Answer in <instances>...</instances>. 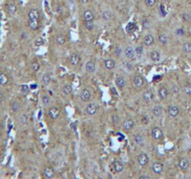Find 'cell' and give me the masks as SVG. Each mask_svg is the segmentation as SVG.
Segmentation results:
<instances>
[{
	"instance_id": "obj_1",
	"label": "cell",
	"mask_w": 191,
	"mask_h": 179,
	"mask_svg": "<svg viewBox=\"0 0 191 179\" xmlns=\"http://www.w3.org/2000/svg\"><path fill=\"white\" fill-rule=\"evenodd\" d=\"M48 114H49V117H50L52 119H57L60 116V110H59V108L52 106L49 109Z\"/></svg>"
},
{
	"instance_id": "obj_2",
	"label": "cell",
	"mask_w": 191,
	"mask_h": 179,
	"mask_svg": "<svg viewBox=\"0 0 191 179\" xmlns=\"http://www.w3.org/2000/svg\"><path fill=\"white\" fill-rule=\"evenodd\" d=\"M149 162V157L146 153H141L138 156V163L141 166H145Z\"/></svg>"
},
{
	"instance_id": "obj_3",
	"label": "cell",
	"mask_w": 191,
	"mask_h": 179,
	"mask_svg": "<svg viewBox=\"0 0 191 179\" xmlns=\"http://www.w3.org/2000/svg\"><path fill=\"white\" fill-rule=\"evenodd\" d=\"M152 170L154 172V174H161V173H162V171H163V164L159 162H154V164L152 165Z\"/></svg>"
},
{
	"instance_id": "obj_4",
	"label": "cell",
	"mask_w": 191,
	"mask_h": 179,
	"mask_svg": "<svg viewBox=\"0 0 191 179\" xmlns=\"http://www.w3.org/2000/svg\"><path fill=\"white\" fill-rule=\"evenodd\" d=\"M80 97L82 102H88V101L91 99V92H90L88 89H84L81 92Z\"/></svg>"
},
{
	"instance_id": "obj_5",
	"label": "cell",
	"mask_w": 191,
	"mask_h": 179,
	"mask_svg": "<svg viewBox=\"0 0 191 179\" xmlns=\"http://www.w3.org/2000/svg\"><path fill=\"white\" fill-rule=\"evenodd\" d=\"M133 83H134V86L138 89H140L141 87H143L144 85V78L142 77L141 76H136L134 77V80H133Z\"/></svg>"
},
{
	"instance_id": "obj_6",
	"label": "cell",
	"mask_w": 191,
	"mask_h": 179,
	"mask_svg": "<svg viewBox=\"0 0 191 179\" xmlns=\"http://www.w3.org/2000/svg\"><path fill=\"white\" fill-rule=\"evenodd\" d=\"M97 107L96 104H93V103L87 104V106L85 107V112L89 116H94L97 113Z\"/></svg>"
},
{
	"instance_id": "obj_7",
	"label": "cell",
	"mask_w": 191,
	"mask_h": 179,
	"mask_svg": "<svg viewBox=\"0 0 191 179\" xmlns=\"http://www.w3.org/2000/svg\"><path fill=\"white\" fill-rule=\"evenodd\" d=\"M124 53H125V56L127 59H130V60L135 58V56H136V52H135V50L132 47H126L125 51H124Z\"/></svg>"
},
{
	"instance_id": "obj_8",
	"label": "cell",
	"mask_w": 191,
	"mask_h": 179,
	"mask_svg": "<svg viewBox=\"0 0 191 179\" xmlns=\"http://www.w3.org/2000/svg\"><path fill=\"white\" fill-rule=\"evenodd\" d=\"M69 61L71 65H77L81 61V57H80V55L77 53H72L69 56Z\"/></svg>"
},
{
	"instance_id": "obj_9",
	"label": "cell",
	"mask_w": 191,
	"mask_h": 179,
	"mask_svg": "<svg viewBox=\"0 0 191 179\" xmlns=\"http://www.w3.org/2000/svg\"><path fill=\"white\" fill-rule=\"evenodd\" d=\"M179 112H180L179 108L176 106H171L168 108V114L170 115V117H171V118L177 117V116L179 115Z\"/></svg>"
},
{
	"instance_id": "obj_10",
	"label": "cell",
	"mask_w": 191,
	"mask_h": 179,
	"mask_svg": "<svg viewBox=\"0 0 191 179\" xmlns=\"http://www.w3.org/2000/svg\"><path fill=\"white\" fill-rule=\"evenodd\" d=\"M153 97H154V94H153L151 90H147V91H145L143 93H142V99H143V101L146 103L151 102V101L153 100Z\"/></svg>"
},
{
	"instance_id": "obj_11",
	"label": "cell",
	"mask_w": 191,
	"mask_h": 179,
	"mask_svg": "<svg viewBox=\"0 0 191 179\" xmlns=\"http://www.w3.org/2000/svg\"><path fill=\"white\" fill-rule=\"evenodd\" d=\"M162 131L160 130V128L158 127H155L153 130H152V136L154 139L156 140H159L161 137H162Z\"/></svg>"
},
{
	"instance_id": "obj_12",
	"label": "cell",
	"mask_w": 191,
	"mask_h": 179,
	"mask_svg": "<svg viewBox=\"0 0 191 179\" xmlns=\"http://www.w3.org/2000/svg\"><path fill=\"white\" fill-rule=\"evenodd\" d=\"M134 126H135V122L130 118L126 119V120L123 122V128L125 130H126V131L132 130L134 128Z\"/></svg>"
},
{
	"instance_id": "obj_13",
	"label": "cell",
	"mask_w": 191,
	"mask_h": 179,
	"mask_svg": "<svg viewBox=\"0 0 191 179\" xmlns=\"http://www.w3.org/2000/svg\"><path fill=\"white\" fill-rule=\"evenodd\" d=\"M84 19L85 22H93L95 19V15L90 9H86L84 12Z\"/></svg>"
},
{
	"instance_id": "obj_14",
	"label": "cell",
	"mask_w": 191,
	"mask_h": 179,
	"mask_svg": "<svg viewBox=\"0 0 191 179\" xmlns=\"http://www.w3.org/2000/svg\"><path fill=\"white\" fill-rule=\"evenodd\" d=\"M28 18L29 20H39V12L36 9H32L28 12Z\"/></svg>"
},
{
	"instance_id": "obj_15",
	"label": "cell",
	"mask_w": 191,
	"mask_h": 179,
	"mask_svg": "<svg viewBox=\"0 0 191 179\" xmlns=\"http://www.w3.org/2000/svg\"><path fill=\"white\" fill-rule=\"evenodd\" d=\"M178 166L181 170H186L187 168L189 167V160L186 159V158H183L179 160V163H178Z\"/></svg>"
},
{
	"instance_id": "obj_16",
	"label": "cell",
	"mask_w": 191,
	"mask_h": 179,
	"mask_svg": "<svg viewBox=\"0 0 191 179\" xmlns=\"http://www.w3.org/2000/svg\"><path fill=\"white\" fill-rule=\"evenodd\" d=\"M85 70L88 73H94L96 70V63L93 61H88L85 63Z\"/></svg>"
},
{
	"instance_id": "obj_17",
	"label": "cell",
	"mask_w": 191,
	"mask_h": 179,
	"mask_svg": "<svg viewBox=\"0 0 191 179\" xmlns=\"http://www.w3.org/2000/svg\"><path fill=\"white\" fill-rule=\"evenodd\" d=\"M104 65H105V67H106V69L108 70H111L114 69L115 67V62L114 59L111 58H109V59H106L104 62Z\"/></svg>"
},
{
	"instance_id": "obj_18",
	"label": "cell",
	"mask_w": 191,
	"mask_h": 179,
	"mask_svg": "<svg viewBox=\"0 0 191 179\" xmlns=\"http://www.w3.org/2000/svg\"><path fill=\"white\" fill-rule=\"evenodd\" d=\"M114 169L115 171V173H121L124 170V163L121 160H115L114 162Z\"/></svg>"
},
{
	"instance_id": "obj_19",
	"label": "cell",
	"mask_w": 191,
	"mask_h": 179,
	"mask_svg": "<svg viewBox=\"0 0 191 179\" xmlns=\"http://www.w3.org/2000/svg\"><path fill=\"white\" fill-rule=\"evenodd\" d=\"M43 174L46 178H52L54 176V171L52 167H45Z\"/></svg>"
},
{
	"instance_id": "obj_20",
	"label": "cell",
	"mask_w": 191,
	"mask_h": 179,
	"mask_svg": "<svg viewBox=\"0 0 191 179\" xmlns=\"http://www.w3.org/2000/svg\"><path fill=\"white\" fill-rule=\"evenodd\" d=\"M155 42V38H154V36L152 35H146L145 37H144V40H143V43L145 46H152Z\"/></svg>"
},
{
	"instance_id": "obj_21",
	"label": "cell",
	"mask_w": 191,
	"mask_h": 179,
	"mask_svg": "<svg viewBox=\"0 0 191 179\" xmlns=\"http://www.w3.org/2000/svg\"><path fill=\"white\" fill-rule=\"evenodd\" d=\"M162 112H163V109H162V107H161L160 106H154L153 109H152V113H153V115L155 116L156 118L160 117V116L162 115Z\"/></svg>"
},
{
	"instance_id": "obj_22",
	"label": "cell",
	"mask_w": 191,
	"mask_h": 179,
	"mask_svg": "<svg viewBox=\"0 0 191 179\" xmlns=\"http://www.w3.org/2000/svg\"><path fill=\"white\" fill-rule=\"evenodd\" d=\"M169 95V91L167 90V88L165 87H161L158 90V96L160 97L161 99H166Z\"/></svg>"
},
{
	"instance_id": "obj_23",
	"label": "cell",
	"mask_w": 191,
	"mask_h": 179,
	"mask_svg": "<svg viewBox=\"0 0 191 179\" xmlns=\"http://www.w3.org/2000/svg\"><path fill=\"white\" fill-rule=\"evenodd\" d=\"M9 83V77L6 73H0V85L5 86Z\"/></svg>"
},
{
	"instance_id": "obj_24",
	"label": "cell",
	"mask_w": 191,
	"mask_h": 179,
	"mask_svg": "<svg viewBox=\"0 0 191 179\" xmlns=\"http://www.w3.org/2000/svg\"><path fill=\"white\" fill-rule=\"evenodd\" d=\"M150 58L154 62H158L160 60V52L158 50H153L150 54Z\"/></svg>"
},
{
	"instance_id": "obj_25",
	"label": "cell",
	"mask_w": 191,
	"mask_h": 179,
	"mask_svg": "<svg viewBox=\"0 0 191 179\" xmlns=\"http://www.w3.org/2000/svg\"><path fill=\"white\" fill-rule=\"evenodd\" d=\"M134 142H135V144H137L138 145H141L144 143V138L141 134L138 133L134 136Z\"/></svg>"
},
{
	"instance_id": "obj_26",
	"label": "cell",
	"mask_w": 191,
	"mask_h": 179,
	"mask_svg": "<svg viewBox=\"0 0 191 179\" xmlns=\"http://www.w3.org/2000/svg\"><path fill=\"white\" fill-rule=\"evenodd\" d=\"M29 28L31 30H37L39 26V20H29Z\"/></svg>"
},
{
	"instance_id": "obj_27",
	"label": "cell",
	"mask_w": 191,
	"mask_h": 179,
	"mask_svg": "<svg viewBox=\"0 0 191 179\" xmlns=\"http://www.w3.org/2000/svg\"><path fill=\"white\" fill-rule=\"evenodd\" d=\"M115 83H116V85H117L118 88L122 89V88H124L126 86V80H125V78H124V77H119L116 78Z\"/></svg>"
},
{
	"instance_id": "obj_28",
	"label": "cell",
	"mask_w": 191,
	"mask_h": 179,
	"mask_svg": "<svg viewBox=\"0 0 191 179\" xmlns=\"http://www.w3.org/2000/svg\"><path fill=\"white\" fill-rule=\"evenodd\" d=\"M55 41L58 45H64L67 42V38L64 35H58L55 37Z\"/></svg>"
},
{
	"instance_id": "obj_29",
	"label": "cell",
	"mask_w": 191,
	"mask_h": 179,
	"mask_svg": "<svg viewBox=\"0 0 191 179\" xmlns=\"http://www.w3.org/2000/svg\"><path fill=\"white\" fill-rule=\"evenodd\" d=\"M51 80H52L51 74L46 73L45 75H43V77H42V83L44 85H49V84H50Z\"/></svg>"
},
{
	"instance_id": "obj_30",
	"label": "cell",
	"mask_w": 191,
	"mask_h": 179,
	"mask_svg": "<svg viewBox=\"0 0 191 179\" xmlns=\"http://www.w3.org/2000/svg\"><path fill=\"white\" fill-rule=\"evenodd\" d=\"M72 92V86L69 84H67L63 87V93L65 95H69Z\"/></svg>"
},
{
	"instance_id": "obj_31",
	"label": "cell",
	"mask_w": 191,
	"mask_h": 179,
	"mask_svg": "<svg viewBox=\"0 0 191 179\" xmlns=\"http://www.w3.org/2000/svg\"><path fill=\"white\" fill-rule=\"evenodd\" d=\"M158 42L161 44V45H167L168 43V37L166 35H164V34H161V35L158 36Z\"/></svg>"
},
{
	"instance_id": "obj_32",
	"label": "cell",
	"mask_w": 191,
	"mask_h": 179,
	"mask_svg": "<svg viewBox=\"0 0 191 179\" xmlns=\"http://www.w3.org/2000/svg\"><path fill=\"white\" fill-rule=\"evenodd\" d=\"M7 12H9L10 15H12V14H14L15 12H16L17 7H16V6L14 5V4H10V5H7Z\"/></svg>"
},
{
	"instance_id": "obj_33",
	"label": "cell",
	"mask_w": 191,
	"mask_h": 179,
	"mask_svg": "<svg viewBox=\"0 0 191 179\" xmlns=\"http://www.w3.org/2000/svg\"><path fill=\"white\" fill-rule=\"evenodd\" d=\"M101 16H102V18L105 21H110L112 17V14L109 10H105L102 12V14H101Z\"/></svg>"
},
{
	"instance_id": "obj_34",
	"label": "cell",
	"mask_w": 191,
	"mask_h": 179,
	"mask_svg": "<svg viewBox=\"0 0 191 179\" xmlns=\"http://www.w3.org/2000/svg\"><path fill=\"white\" fill-rule=\"evenodd\" d=\"M10 108H11V110H12L13 112H18L19 110H20L21 106H20V104H19L18 102H12V103H11Z\"/></svg>"
},
{
	"instance_id": "obj_35",
	"label": "cell",
	"mask_w": 191,
	"mask_h": 179,
	"mask_svg": "<svg viewBox=\"0 0 191 179\" xmlns=\"http://www.w3.org/2000/svg\"><path fill=\"white\" fill-rule=\"evenodd\" d=\"M183 51L186 52V53H190L191 52V43L190 42H186L183 45Z\"/></svg>"
},
{
	"instance_id": "obj_36",
	"label": "cell",
	"mask_w": 191,
	"mask_h": 179,
	"mask_svg": "<svg viewBox=\"0 0 191 179\" xmlns=\"http://www.w3.org/2000/svg\"><path fill=\"white\" fill-rule=\"evenodd\" d=\"M39 68H40V65H39V62L34 61L31 63V69L34 71V72H37V71L39 70Z\"/></svg>"
},
{
	"instance_id": "obj_37",
	"label": "cell",
	"mask_w": 191,
	"mask_h": 179,
	"mask_svg": "<svg viewBox=\"0 0 191 179\" xmlns=\"http://www.w3.org/2000/svg\"><path fill=\"white\" fill-rule=\"evenodd\" d=\"M135 29H136V24H135L134 22H129V24L126 25V31L128 33L134 32Z\"/></svg>"
},
{
	"instance_id": "obj_38",
	"label": "cell",
	"mask_w": 191,
	"mask_h": 179,
	"mask_svg": "<svg viewBox=\"0 0 191 179\" xmlns=\"http://www.w3.org/2000/svg\"><path fill=\"white\" fill-rule=\"evenodd\" d=\"M135 52H136V56L138 58H141L142 53H143V48H142L141 46H138L136 47V48H135Z\"/></svg>"
},
{
	"instance_id": "obj_39",
	"label": "cell",
	"mask_w": 191,
	"mask_h": 179,
	"mask_svg": "<svg viewBox=\"0 0 191 179\" xmlns=\"http://www.w3.org/2000/svg\"><path fill=\"white\" fill-rule=\"evenodd\" d=\"M29 87L27 85H25V84H24V85H22L21 87H20V91H21V92L24 95H26L27 93L29 92Z\"/></svg>"
},
{
	"instance_id": "obj_40",
	"label": "cell",
	"mask_w": 191,
	"mask_h": 179,
	"mask_svg": "<svg viewBox=\"0 0 191 179\" xmlns=\"http://www.w3.org/2000/svg\"><path fill=\"white\" fill-rule=\"evenodd\" d=\"M85 28L88 30V31H92L94 29V24L93 22H85Z\"/></svg>"
},
{
	"instance_id": "obj_41",
	"label": "cell",
	"mask_w": 191,
	"mask_h": 179,
	"mask_svg": "<svg viewBox=\"0 0 191 179\" xmlns=\"http://www.w3.org/2000/svg\"><path fill=\"white\" fill-rule=\"evenodd\" d=\"M27 119H28V118H27V116H26L25 114H22V116H21V118H20V122L22 123V124H26L27 123Z\"/></svg>"
},
{
	"instance_id": "obj_42",
	"label": "cell",
	"mask_w": 191,
	"mask_h": 179,
	"mask_svg": "<svg viewBox=\"0 0 191 179\" xmlns=\"http://www.w3.org/2000/svg\"><path fill=\"white\" fill-rule=\"evenodd\" d=\"M51 100H50V97L47 96V95H43L42 96V103L43 104H45V106H48L49 104H50Z\"/></svg>"
},
{
	"instance_id": "obj_43",
	"label": "cell",
	"mask_w": 191,
	"mask_h": 179,
	"mask_svg": "<svg viewBox=\"0 0 191 179\" xmlns=\"http://www.w3.org/2000/svg\"><path fill=\"white\" fill-rule=\"evenodd\" d=\"M182 18L185 22H190L191 21V15L189 13H183Z\"/></svg>"
},
{
	"instance_id": "obj_44",
	"label": "cell",
	"mask_w": 191,
	"mask_h": 179,
	"mask_svg": "<svg viewBox=\"0 0 191 179\" xmlns=\"http://www.w3.org/2000/svg\"><path fill=\"white\" fill-rule=\"evenodd\" d=\"M145 1V4H146V6L147 7H154L155 6V4H156V0H144Z\"/></svg>"
},
{
	"instance_id": "obj_45",
	"label": "cell",
	"mask_w": 191,
	"mask_h": 179,
	"mask_svg": "<svg viewBox=\"0 0 191 179\" xmlns=\"http://www.w3.org/2000/svg\"><path fill=\"white\" fill-rule=\"evenodd\" d=\"M114 53H115V55L116 56H120L122 54V48H120V47H115V48H114Z\"/></svg>"
},
{
	"instance_id": "obj_46",
	"label": "cell",
	"mask_w": 191,
	"mask_h": 179,
	"mask_svg": "<svg viewBox=\"0 0 191 179\" xmlns=\"http://www.w3.org/2000/svg\"><path fill=\"white\" fill-rule=\"evenodd\" d=\"M185 92L186 93V94H188V95H191V85L190 84H188V85H186V87H185Z\"/></svg>"
},
{
	"instance_id": "obj_47",
	"label": "cell",
	"mask_w": 191,
	"mask_h": 179,
	"mask_svg": "<svg viewBox=\"0 0 191 179\" xmlns=\"http://www.w3.org/2000/svg\"><path fill=\"white\" fill-rule=\"evenodd\" d=\"M175 34L177 36H183L184 34H185V30H184L183 28H178V29H176Z\"/></svg>"
},
{
	"instance_id": "obj_48",
	"label": "cell",
	"mask_w": 191,
	"mask_h": 179,
	"mask_svg": "<svg viewBox=\"0 0 191 179\" xmlns=\"http://www.w3.org/2000/svg\"><path fill=\"white\" fill-rule=\"evenodd\" d=\"M119 119H120V118H119V117H118L117 115H114V116L111 117V121L114 122V124H117L118 121H119Z\"/></svg>"
},
{
	"instance_id": "obj_49",
	"label": "cell",
	"mask_w": 191,
	"mask_h": 179,
	"mask_svg": "<svg viewBox=\"0 0 191 179\" xmlns=\"http://www.w3.org/2000/svg\"><path fill=\"white\" fill-rule=\"evenodd\" d=\"M142 25H143L144 28H149L150 27V22L147 20V19H144L143 22H142Z\"/></svg>"
},
{
	"instance_id": "obj_50",
	"label": "cell",
	"mask_w": 191,
	"mask_h": 179,
	"mask_svg": "<svg viewBox=\"0 0 191 179\" xmlns=\"http://www.w3.org/2000/svg\"><path fill=\"white\" fill-rule=\"evenodd\" d=\"M42 43H43V41H42V38H41V37H39V38L36 40L37 46H40V45H42Z\"/></svg>"
},
{
	"instance_id": "obj_51",
	"label": "cell",
	"mask_w": 191,
	"mask_h": 179,
	"mask_svg": "<svg viewBox=\"0 0 191 179\" xmlns=\"http://www.w3.org/2000/svg\"><path fill=\"white\" fill-rule=\"evenodd\" d=\"M139 178L140 179H149V176L148 175H140Z\"/></svg>"
},
{
	"instance_id": "obj_52",
	"label": "cell",
	"mask_w": 191,
	"mask_h": 179,
	"mask_svg": "<svg viewBox=\"0 0 191 179\" xmlns=\"http://www.w3.org/2000/svg\"><path fill=\"white\" fill-rule=\"evenodd\" d=\"M4 100V95L2 92H0V103H2Z\"/></svg>"
},
{
	"instance_id": "obj_53",
	"label": "cell",
	"mask_w": 191,
	"mask_h": 179,
	"mask_svg": "<svg viewBox=\"0 0 191 179\" xmlns=\"http://www.w3.org/2000/svg\"><path fill=\"white\" fill-rule=\"evenodd\" d=\"M80 1L82 2V3H84V4H85V3H87L89 0H80Z\"/></svg>"
}]
</instances>
